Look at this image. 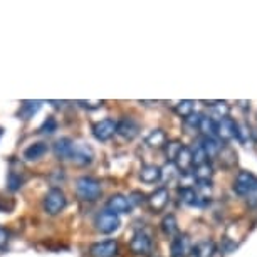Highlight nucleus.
I'll use <instances>...</instances> for the list:
<instances>
[{"label": "nucleus", "mask_w": 257, "mask_h": 257, "mask_svg": "<svg viewBox=\"0 0 257 257\" xmlns=\"http://www.w3.org/2000/svg\"><path fill=\"white\" fill-rule=\"evenodd\" d=\"M200 143L203 147V152H205V155H207V158L219 157L222 145H220V142L217 138H203Z\"/></svg>", "instance_id": "nucleus-24"}, {"label": "nucleus", "mask_w": 257, "mask_h": 257, "mask_svg": "<svg viewBox=\"0 0 257 257\" xmlns=\"http://www.w3.org/2000/svg\"><path fill=\"white\" fill-rule=\"evenodd\" d=\"M116 123L118 121L113 119V118H104L98 121L94 126H93V135L98 142H108L116 135Z\"/></svg>", "instance_id": "nucleus-6"}, {"label": "nucleus", "mask_w": 257, "mask_h": 257, "mask_svg": "<svg viewBox=\"0 0 257 257\" xmlns=\"http://www.w3.org/2000/svg\"><path fill=\"white\" fill-rule=\"evenodd\" d=\"M74 145H76V142H72L71 138H59L54 143V148L52 150H54V155L59 160H67V158H71Z\"/></svg>", "instance_id": "nucleus-14"}, {"label": "nucleus", "mask_w": 257, "mask_h": 257, "mask_svg": "<svg viewBox=\"0 0 257 257\" xmlns=\"http://www.w3.org/2000/svg\"><path fill=\"white\" fill-rule=\"evenodd\" d=\"M160 227H162V232L167 237H175L178 234V222H177V217L173 213H168L165 215L162 222H160Z\"/></svg>", "instance_id": "nucleus-22"}, {"label": "nucleus", "mask_w": 257, "mask_h": 257, "mask_svg": "<svg viewBox=\"0 0 257 257\" xmlns=\"http://www.w3.org/2000/svg\"><path fill=\"white\" fill-rule=\"evenodd\" d=\"M193 101H190V99H183V101H180V103H177L175 104V108H173V111L180 116V118H188L192 113H193Z\"/></svg>", "instance_id": "nucleus-27"}, {"label": "nucleus", "mask_w": 257, "mask_h": 257, "mask_svg": "<svg viewBox=\"0 0 257 257\" xmlns=\"http://www.w3.org/2000/svg\"><path fill=\"white\" fill-rule=\"evenodd\" d=\"M119 245L114 239L96 242L89 247V255L91 257H116L118 255Z\"/></svg>", "instance_id": "nucleus-7"}, {"label": "nucleus", "mask_w": 257, "mask_h": 257, "mask_svg": "<svg viewBox=\"0 0 257 257\" xmlns=\"http://www.w3.org/2000/svg\"><path fill=\"white\" fill-rule=\"evenodd\" d=\"M9 239H11V234H9L7 229H4L0 225V250H4L9 245Z\"/></svg>", "instance_id": "nucleus-34"}, {"label": "nucleus", "mask_w": 257, "mask_h": 257, "mask_svg": "<svg viewBox=\"0 0 257 257\" xmlns=\"http://www.w3.org/2000/svg\"><path fill=\"white\" fill-rule=\"evenodd\" d=\"M47 150H49L47 143L36 142V143L29 145V147L24 150V158H26L27 162H34V160H39V158L44 157V155L47 153Z\"/></svg>", "instance_id": "nucleus-16"}, {"label": "nucleus", "mask_w": 257, "mask_h": 257, "mask_svg": "<svg viewBox=\"0 0 257 257\" xmlns=\"http://www.w3.org/2000/svg\"><path fill=\"white\" fill-rule=\"evenodd\" d=\"M219 158H220V163H224L225 167H234V165L237 163L235 150L232 148V147H229V145H222Z\"/></svg>", "instance_id": "nucleus-25"}, {"label": "nucleus", "mask_w": 257, "mask_h": 257, "mask_svg": "<svg viewBox=\"0 0 257 257\" xmlns=\"http://www.w3.org/2000/svg\"><path fill=\"white\" fill-rule=\"evenodd\" d=\"M7 185H9V188H11L12 192H16V190H19V188L22 187V178L19 175H16V173H11L9 178H7Z\"/></svg>", "instance_id": "nucleus-32"}, {"label": "nucleus", "mask_w": 257, "mask_h": 257, "mask_svg": "<svg viewBox=\"0 0 257 257\" xmlns=\"http://www.w3.org/2000/svg\"><path fill=\"white\" fill-rule=\"evenodd\" d=\"M94 225H96V230L101 232V234H113L119 229L121 225V220H119V215L116 213L109 212V210H104L96 215V220H94Z\"/></svg>", "instance_id": "nucleus-4"}, {"label": "nucleus", "mask_w": 257, "mask_h": 257, "mask_svg": "<svg viewBox=\"0 0 257 257\" xmlns=\"http://www.w3.org/2000/svg\"><path fill=\"white\" fill-rule=\"evenodd\" d=\"M67 203V198H66V193L57 187H52L49 192L44 195V200H42V208L47 215H57L64 210Z\"/></svg>", "instance_id": "nucleus-2"}, {"label": "nucleus", "mask_w": 257, "mask_h": 257, "mask_svg": "<svg viewBox=\"0 0 257 257\" xmlns=\"http://www.w3.org/2000/svg\"><path fill=\"white\" fill-rule=\"evenodd\" d=\"M252 135H254V132H252L250 124L249 123H237V133H235V138H239V142H247Z\"/></svg>", "instance_id": "nucleus-29"}, {"label": "nucleus", "mask_w": 257, "mask_h": 257, "mask_svg": "<svg viewBox=\"0 0 257 257\" xmlns=\"http://www.w3.org/2000/svg\"><path fill=\"white\" fill-rule=\"evenodd\" d=\"M76 192H77V197H79L81 200L94 202L101 197L103 188H101L99 180H96V178L81 177V178H77V182H76Z\"/></svg>", "instance_id": "nucleus-1"}, {"label": "nucleus", "mask_w": 257, "mask_h": 257, "mask_svg": "<svg viewBox=\"0 0 257 257\" xmlns=\"http://www.w3.org/2000/svg\"><path fill=\"white\" fill-rule=\"evenodd\" d=\"M235 133H237V121L234 118L224 116V118L217 121V137L229 142V140L235 138Z\"/></svg>", "instance_id": "nucleus-11"}, {"label": "nucleus", "mask_w": 257, "mask_h": 257, "mask_svg": "<svg viewBox=\"0 0 257 257\" xmlns=\"http://www.w3.org/2000/svg\"><path fill=\"white\" fill-rule=\"evenodd\" d=\"M2 135H4V130H2V128H0V138H2Z\"/></svg>", "instance_id": "nucleus-37"}, {"label": "nucleus", "mask_w": 257, "mask_h": 257, "mask_svg": "<svg viewBox=\"0 0 257 257\" xmlns=\"http://www.w3.org/2000/svg\"><path fill=\"white\" fill-rule=\"evenodd\" d=\"M224 242H225V247H224V252H225V254H230V252L237 247L235 242H230L229 239H225Z\"/></svg>", "instance_id": "nucleus-36"}, {"label": "nucleus", "mask_w": 257, "mask_h": 257, "mask_svg": "<svg viewBox=\"0 0 257 257\" xmlns=\"http://www.w3.org/2000/svg\"><path fill=\"white\" fill-rule=\"evenodd\" d=\"M57 130V121L56 118H52V116H49L44 123H42V126L39 128V132L41 133H44V135H51V133H54Z\"/></svg>", "instance_id": "nucleus-31"}, {"label": "nucleus", "mask_w": 257, "mask_h": 257, "mask_svg": "<svg viewBox=\"0 0 257 257\" xmlns=\"http://www.w3.org/2000/svg\"><path fill=\"white\" fill-rule=\"evenodd\" d=\"M77 104L86 109H98L104 104V101H77Z\"/></svg>", "instance_id": "nucleus-33"}, {"label": "nucleus", "mask_w": 257, "mask_h": 257, "mask_svg": "<svg viewBox=\"0 0 257 257\" xmlns=\"http://www.w3.org/2000/svg\"><path fill=\"white\" fill-rule=\"evenodd\" d=\"M178 197H180V200L185 203V205H190V207L200 205V197H198L195 188H192V187L178 188Z\"/></svg>", "instance_id": "nucleus-21"}, {"label": "nucleus", "mask_w": 257, "mask_h": 257, "mask_svg": "<svg viewBox=\"0 0 257 257\" xmlns=\"http://www.w3.org/2000/svg\"><path fill=\"white\" fill-rule=\"evenodd\" d=\"M200 118H202V114H198V113H192L188 118H185V123L190 126V128H198V123H200Z\"/></svg>", "instance_id": "nucleus-35"}, {"label": "nucleus", "mask_w": 257, "mask_h": 257, "mask_svg": "<svg viewBox=\"0 0 257 257\" xmlns=\"http://www.w3.org/2000/svg\"><path fill=\"white\" fill-rule=\"evenodd\" d=\"M162 178V168L157 165H145L140 170V180L143 183H155Z\"/></svg>", "instance_id": "nucleus-18"}, {"label": "nucleus", "mask_w": 257, "mask_h": 257, "mask_svg": "<svg viewBox=\"0 0 257 257\" xmlns=\"http://www.w3.org/2000/svg\"><path fill=\"white\" fill-rule=\"evenodd\" d=\"M192 152V162H193V167H198V165H203L208 162L207 155L205 152H203V147L202 143H197L195 147H193V150H190Z\"/></svg>", "instance_id": "nucleus-28"}, {"label": "nucleus", "mask_w": 257, "mask_h": 257, "mask_svg": "<svg viewBox=\"0 0 257 257\" xmlns=\"http://www.w3.org/2000/svg\"><path fill=\"white\" fill-rule=\"evenodd\" d=\"M234 192L239 197H252L257 195V177L252 172H242L237 173L234 182Z\"/></svg>", "instance_id": "nucleus-3"}, {"label": "nucleus", "mask_w": 257, "mask_h": 257, "mask_svg": "<svg viewBox=\"0 0 257 257\" xmlns=\"http://www.w3.org/2000/svg\"><path fill=\"white\" fill-rule=\"evenodd\" d=\"M173 163H175V167L180 170L182 173H188V172H190V168L193 167L190 148H188V147H182V150L178 152L175 160H173Z\"/></svg>", "instance_id": "nucleus-15"}, {"label": "nucleus", "mask_w": 257, "mask_h": 257, "mask_svg": "<svg viewBox=\"0 0 257 257\" xmlns=\"http://www.w3.org/2000/svg\"><path fill=\"white\" fill-rule=\"evenodd\" d=\"M93 158H94V152L89 145L76 143L69 160H72V163L79 165V167H86V165H89L91 162H93Z\"/></svg>", "instance_id": "nucleus-8"}, {"label": "nucleus", "mask_w": 257, "mask_h": 257, "mask_svg": "<svg viewBox=\"0 0 257 257\" xmlns=\"http://www.w3.org/2000/svg\"><path fill=\"white\" fill-rule=\"evenodd\" d=\"M217 254V244L213 240H202L192 249L193 257H213Z\"/></svg>", "instance_id": "nucleus-17"}, {"label": "nucleus", "mask_w": 257, "mask_h": 257, "mask_svg": "<svg viewBox=\"0 0 257 257\" xmlns=\"http://www.w3.org/2000/svg\"><path fill=\"white\" fill-rule=\"evenodd\" d=\"M212 175H213V168L210 163H203L195 167V172H193V177H195L197 182H212Z\"/></svg>", "instance_id": "nucleus-26"}, {"label": "nucleus", "mask_w": 257, "mask_h": 257, "mask_svg": "<svg viewBox=\"0 0 257 257\" xmlns=\"http://www.w3.org/2000/svg\"><path fill=\"white\" fill-rule=\"evenodd\" d=\"M42 108V101H24L17 111V116L24 121L34 118V114Z\"/></svg>", "instance_id": "nucleus-19"}, {"label": "nucleus", "mask_w": 257, "mask_h": 257, "mask_svg": "<svg viewBox=\"0 0 257 257\" xmlns=\"http://www.w3.org/2000/svg\"><path fill=\"white\" fill-rule=\"evenodd\" d=\"M145 143L152 148H162V147H165V143H167V135H165L163 130H160V128L152 130V132L148 133V137L145 138Z\"/></svg>", "instance_id": "nucleus-23"}, {"label": "nucleus", "mask_w": 257, "mask_h": 257, "mask_svg": "<svg viewBox=\"0 0 257 257\" xmlns=\"http://www.w3.org/2000/svg\"><path fill=\"white\" fill-rule=\"evenodd\" d=\"M254 133H255V138H257V132H254Z\"/></svg>", "instance_id": "nucleus-38"}, {"label": "nucleus", "mask_w": 257, "mask_h": 257, "mask_svg": "<svg viewBox=\"0 0 257 257\" xmlns=\"http://www.w3.org/2000/svg\"><path fill=\"white\" fill-rule=\"evenodd\" d=\"M168 200H170V192H168V188H165V187L157 188V190L147 198L150 210H152L153 213L162 212L163 208L168 205Z\"/></svg>", "instance_id": "nucleus-9"}, {"label": "nucleus", "mask_w": 257, "mask_h": 257, "mask_svg": "<svg viewBox=\"0 0 257 257\" xmlns=\"http://www.w3.org/2000/svg\"><path fill=\"white\" fill-rule=\"evenodd\" d=\"M140 133V126L133 118H123L116 123V135H119L123 140H135Z\"/></svg>", "instance_id": "nucleus-10"}, {"label": "nucleus", "mask_w": 257, "mask_h": 257, "mask_svg": "<svg viewBox=\"0 0 257 257\" xmlns=\"http://www.w3.org/2000/svg\"><path fill=\"white\" fill-rule=\"evenodd\" d=\"M182 147H183V145L180 142H177V140L165 143V155H167V158L170 160V162H173V160H175V157L178 155V152L182 150Z\"/></svg>", "instance_id": "nucleus-30"}, {"label": "nucleus", "mask_w": 257, "mask_h": 257, "mask_svg": "<svg viewBox=\"0 0 257 257\" xmlns=\"http://www.w3.org/2000/svg\"><path fill=\"white\" fill-rule=\"evenodd\" d=\"M198 130L203 133L205 138H215L217 137V121L212 118V116H203L200 118V123H198Z\"/></svg>", "instance_id": "nucleus-20"}, {"label": "nucleus", "mask_w": 257, "mask_h": 257, "mask_svg": "<svg viewBox=\"0 0 257 257\" xmlns=\"http://www.w3.org/2000/svg\"><path fill=\"white\" fill-rule=\"evenodd\" d=\"M152 249H153L152 237L145 230H138L137 234L133 235L132 242H130V250H132L135 255H142V257L150 255Z\"/></svg>", "instance_id": "nucleus-5"}, {"label": "nucleus", "mask_w": 257, "mask_h": 257, "mask_svg": "<svg viewBox=\"0 0 257 257\" xmlns=\"http://www.w3.org/2000/svg\"><path fill=\"white\" fill-rule=\"evenodd\" d=\"M106 207H108L109 212L116 213V215H119V213H130L132 212V203H130V198L121 195V193H116V195H111L108 198V202H106Z\"/></svg>", "instance_id": "nucleus-12"}, {"label": "nucleus", "mask_w": 257, "mask_h": 257, "mask_svg": "<svg viewBox=\"0 0 257 257\" xmlns=\"http://www.w3.org/2000/svg\"><path fill=\"white\" fill-rule=\"evenodd\" d=\"M188 250H190V242H188V237L185 234H177L173 237L172 244H170L172 257H187Z\"/></svg>", "instance_id": "nucleus-13"}]
</instances>
